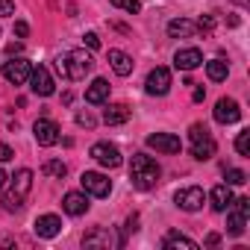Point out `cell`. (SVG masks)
Segmentation results:
<instances>
[{
	"label": "cell",
	"instance_id": "6",
	"mask_svg": "<svg viewBox=\"0 0 250 250\" xmlns=\"http://www.w3.org/2000/svg\"><path fill=\"white\" fill-rule=\"evenodd\" d=\"M174 203H177L183 212H197V209H203V203H206V191L197 188V186H186V188H180V191L174 194Z\"/></svg>",
	"mask_w": 250,
	"mask_h": 250
},
{
	"label": "cell",
	"instance_id": "29",
	"mask_svg": "<svg viewBox=\"0 0 250 250\" xmlns=\"http://www.w3.org/2000/svg\"><path fill=\"white\" fill-rule=\"evenodd\" d=\"M247 183V174L241 168H229L227 171V186H244Z\"/></svg>",
	"mask_w": 250,
	"mask_h": 250
},
{
	"label": "cell",
	"instance_id": "17",
	"mask_svg": "<svg viewBox=\"0 0 250 250\" xmlns=\"http://www.w3.org/2000/svg\"><path fill=\"white\" fill-rule=\"evenodd\" d=\"M62 209L71 215V218H80L88 212V194L85 191H68L65 200H62Z\"/></svg>",
	"mask_w": 250,
	"mask_h": 250
},
{
	"label": "cell",
	"instance_id": "24",
	"mask_svg": "<svg viewBox=\"0 0 250 250\" xmlns=\"http://www.w3.org/2000/svg\"><path fill=\"white\" fill-rule=\"evenodd\" d=\"M162 247H165V250H180V247H183V250H197V244H194L188 235H180V232H168V235L162 238Z\"/></svg>",
	"mask_w": 250,
	"mask_h": 250
},
{
	"label": "cell",
	"instance_id": "1",
	"mask_svg": "<svg viewBox=\"0 0 250 250\" xmlns=\"http://www.w3.org/2000/svg\"><path fill=\"white\" fill-rule=\"evenodd\" d=\"M159 177H162V171H159L156 159H150L147 153H136L133 156V162H130V180H133L136 188L150 191V188H156Z\"/></svg>",
	"mask_w": 250,
	"mask_h": 250
},
{
	"label": "cell",
	"instance_id": "21",
	"mask_svg": "<svg viewBox=\"0 0 250 250\" xmlns=\"http://www.w3.org/2000/svg\"><path fill=\"white\" fill-rule=\"evenodd\" d=\"M209 203H212L215 212H227V206L232 203V191H229V186H227V183H224V186H215V188L209 191Z\"/></svg>",
	"mask_w": 250,
	"mask_h": 250
},
{
	"label": "cell",
	"instance_id": "13",
	"mask_svg": "<svg viewBox=\"0 0 250 250\" xmlns=\"http://www.w3.org/2000/svg\"><path fill=\"white\" fill-rule=\"evenodd\" d=\"M200 65H203V53L197 47H183V50L174 53V68L177 71H194Z\"/></svg>",
	"mask_w": 250,
	"mask_h": 250
},
{
	"label": "cell",
	"instance_id": "28",
	"mask_svg": "<svg viewBox=\"0 0 250 250\" xmlns=\"http://www.w3.org/2000/svg\"><path fill=\"white\" fill-rule=\"evenodd\" d=\"M235 150H238L241 156H250V130L238 133V139H235Z\"/></svg>",
	"mask_w": 250,
	"mask_h": 250
},
{
	"label": "cell",
	"instance_id": "25",
	"mask_svg": "<svg viewBox=\"0 0 250 250\" xmlns=\"http://www.w3.org/2000/svg\"><path fill=\"white\" fill-rule=\"evenodd\" d=\"M206 74H209V80H212V83H221V80H227L229 65H227L224 59H209V62H206Z\"/></svg>",
	"mask_w": 250,
	"mask_h": 250
},
{
	"label": "cell",
	"instance_id": "31",
	"mask_svg": "<svg viewBox=\"0 0 250 250\" xmlns=\"http://www.w3.org/2000/svg\"><path fill=\"white\" fill-rule=\"evenodd\" d=\"M212 27H215V21H212V15H203V18L197 21V33H212Z\"/></svg>",
	"mask_w": 250,
	"mask_h": 250
},
{
	"label": "cell",
	"instance_id": "27",
	"mask_svg": "<svg viewBox=\"0 0 250 250\" xmlns=\"http://www.w3.org/2000/svg\"><path fill=\"white\" fill-rule=\"evenodd\" d=\"M42 171H44L47 177H53V180H62V177L68 174V168H65V162H62V159H47V162L42 165Z\"/></svg>",
	"mask_w": 250,
	"mask_h": 250
},
{
	"label": "cell",
	"instance_id": "4",
	"mask_svg": "<svg viewBox=\"0 0 250 250\" xmlns=\"http://www.w3.org/2000/svg\"><path fill=\"white\" fill-rule=\"evenodd\" d=\"M227 209H229V215H227V232H229V235H241L244 227H247L250 200H247V197H238V200H232Z\"/></svg>",
	"mask_w": 250,
	"mask_h": 250
},
{
	"label": "cell",
	"instance_id": "18",
	"mask_svg": "<svg viewBox=\"0 0 250 250\" xmlns=\"http://www.w3.org/2000/svg\"><path fill=\"white\" fill-rule=\"evenodd\" d=\"M109 65L118 77H130L133 74V56H127L124 50H109Z\"/></svg>",
	"mask_w": 250,
	"mask_h": 250
},
{
	"label": "cell",
	"instance_id": "26",
	"mask_svg": "<svg viewBox=\"0 0 250 250\" xmlns=\"http://www.w3.org/2000/svg\"><path fill=\"white\" fill-rule=\"evenodd\" d=\"M0 206H3L6 212H18V209L24 206V197H21V194H15L12 188H9V191L0 188Z\"/></svg>",
	"mask_w": 250,
	"mask_h": 250
},
{
	"label": "cell",
	"instance_id": "38",
	"mask_svg": "<svg viewBox=\"0 0 250 250\" xmlns=\"http://www.w3.org/2000/svg\"><path fill=\"white\" fill-rule=\"evenodd\" d=\"M203 97H206V91H203V88H194V100H197V103H200V100H203Z\"/></svg>",
	"mask_w": 250,
	"mask_h": 250
},
{
	"label": "cell",
	"instance_id": "30",
	"mask_svg": "<svg viewBox=\"0 0 250 250\" xmlns=\"http://www.w3.org/2000/svg\"><path fill=\"white\" fill-rule=\"evenodd\" d=\"M109 3L118 6V9H127V12H139V9H142L139 0H109Z\"/></svg>",
	"mask_w": 250,
	"mask_h": 250
},
{
	"label": "cell",
	"instance_id": "9",
	"mask_svg": "<svg viewBox=\"0 0 250 250\" xmlns=\"http://www.w3.org/2000/svg\"><path fill=\"white\" fill-rule=\"evenodd\" d=\"M91 159L97 162V165H103V168H118L121 165V150L115 147V145H109V142H97V145H91Z\"/></svg>",
	"mask_w": 250,
	"mask_h": 250
},
{
	"label": "cell",
	"instance_id": "33",
	"mask_svg": "<svg viewBox=\"0 0 250 250\" xmlns=\"http://www.w3.org/2000/svg\"><path fill=\"white\" fill-rule=\"evenodd\" d=\"M83 42H85V47H88V50H97V47H100L97 33H85V36H83Z\"/></svg>",
	"mask_w": 250,
	"mask_h": 250
},
{
	"label": "cell",
	"instance_id": "16",
	"mask_svg": "<svg viewBox=\"0 0 250 250\" xmlns=\"http://www.w3.org/2000/svg\"><path fill=\"white\" fill-rule=\"evenodd\" d=\"M33 229H36L39 238H53V235L62 232V218L59 215H39L36 224H33Z\"/></svg>",
	"mask_w": 250,
	"mask_h": 250
},
{
	"label": "cell",
	"instance_id": "3",
	"mask_svg": "<svg viewBox=\"0 0 250 250\" xmlns=\"http://www.w3.org/2000/svg\"><path fill=\"white\" fill-rule=\"evenodd\" d=\"M188 145H191V156L194 159H212L215 156V150H218V145H215V139H212V133L203 127V124H194V127L188 130Z\"/></svg>",
	"mask_w": 250,
	"mask_h": 250
},
{
	"label": "cell",
	"instance_id": "32",
	"mask_svg": "<svg viewBox=\"0 0 250 250\" xmlns=\"http://www.w3.org/2000/svg\"><path fill=\"white\" fill-rule=\"evenodd\" d=\"M9 15H15V3L12 0H0V18H9Z\"/></svg>",
	"mask_w": 250,
	"mask_h": 250
},
{
	"label": "cell",
	"instance_id": "14",
	"mask_svg": "<svg viewBox=\"0 0 250 250\" xmlns=\"http://www.w3.org/2000/svg\"><path fill=\"white\" fill-rule=\"evenodd\" d=\"M238 118H241V109H238V103L232 97H221L215 103V121L218 124H235Z\"/></svg>",
	"mask_w": 250,
	"mask_h": 250
},
{
	"label": "cell",
	"instance_id": "11",
	"mask_svg": "<svg viewBox=\"0 0 250 250\" xmlns=\"http://www.w3.org/2000/svg\"><path fill=\"white\" fill-rule=\"evenodd\" d=\"M33 136H36V142H39L42 147H53V145L59 142V127H56L50 118H39V121L33 124Z\"/></svg>",
	"mask_w": 250,
	"mask_h": 250
},
{
	"label": "cell",
	"instance_id": "7",
	"mask_svg": "<svg viewBox=\"0 0 250 250\" xmlns=\"http://www.w3.org/2000/svg\"><path fill=\"white\" fill-rule=\"evenodd\" d=\"M124 244V238H118L109 227H94L91 232H85L83 235V247H121Z\"/></svg>",
	"mask_w": 250,
	"mask_h": 250
},
{
	"label": "cell",
	"instance_id": "19",
	"mask_svg": "<svg viewBox=\"0 0 250 250\" xmlns=\"http://www.w3.org/2000/svg\"><path fill=\"white\" fill-rule=\"evenodd\" d=\"M106 100H109V83H106L103 77H97V80L85 88V103L97 106V103H106Z\"/></svg>",
	"mask_w": 250,
	"mask_h": 250
},
{
	"label": "cell",
	"instance_id": "36",
	"mask_svg": "<svg viewBox=\"0 0 250 250\" xmlns=\"http://www.w3.org/2000/svg\"><path fill=\"white\" fill-rule=\"evenodd\" d=\"M27 33H30L27 21H15V36H18V39H27Z\"/></svg>",
	"mask_w": 250,
	"mask_h": 250
},
{
	"label": "cell",
	"instance_id": "15",
	"mask_svg": "<svg viewBox=\"0 0 250 250\" xmlns=\"http://www.w3.org/2000/svg\"><path fill=\"white\" fill-rule=\"evenodd\" d=\"M147 147H153L159 153H180L183 142L171 133H153V136H147Z\"/></svg>",
	"mask_w": 250,
	"mask_h": 250
},
{
	"label": "cell",
	"instance_id": "8",
	"mask_svg": "<svg viewBox=\"0 0 250 250\" xmlns=\"http://www.w3.org/2000/svg\"><path fill=\"white\" fill-rule=\"evenodd\" d=\"M168 88H171V71L168 68H153L145 80V91L150 97H162V94H168Z\"/></svg>",
	"mask_w": 250,
	"mask_h": 250
},
{
	"label": "cell",
	"instance_id": "12",
	"mask_svg": "<svg viewBox=\"0 0 250 250\" xmlns=\"http://www.w3.org/2000/svg\"><path fill=\"white\" fill-rule=\"evenodd\" d=\"M30 74H33V65H30L27 59H12V62L3 65V77H6L12 85H24V83L30 80Z\"/></svg>",
	"mask_w": 250,
	"mask_h": 250
},
{
	"label": "cell",
	"instance_id": "22",
	"mask_svg": "<svg viewBox=\"0 0 250 250\" xmlns=\"http://www.w3.org/2000/svg\"><path fill=\"white\" fill-rule=\"evenodd\" d=\"M194 33H197V24L188 21V18H177V21L168 24V36L171 39H191Z\"/></svg>",
	"mask_w": 250,
	"mask_h": 250
},
{
	"label": "cell",
	"instance_id": "23",
	"mask_svg": "<svg viewBox=\"0 0 250 250\" xmlns=\"http://www.w3.org/2000/svg\"><path fill=\"white\" fill-rule=\"evenodd\" d=\"M30 188H33V171H30V168H21V171L12 177V191L21 194V197H27Z\"/></svg>",
	"mask_w": 250,
	"mask_h": 250
},
{
	"label": "cell",
	"instance_id": "40",
	"mask_svg": "<svg viewBox=\"0 0 250 250\" xmlns=\"http://www.w3.org/2000/svg\"><path fill=\"white\" fill-rule=\"evenodd\" d=\"M6 180H9V177H6V171H3V168H0V188H3V186H6Z\"/></svg>",
	"mask_w": 250,
	"mask_h": 250
},
{
	"label": "cell",
	"instance_id": "5",
	"mask_svg": "<svg viewBox=\"0 0 250 250\" xmlns=\"http://www.w3.org/2000/svg\"><path fill=\"white\" fill-rule=\"evenodd\" d=\"M80 183H83V191L91 197H109V191H112V180L106 174H97V171H85L80 177Z\"/></svg>",
	"mask_w": 250,
	"mask_h": 250
},
{
	"label": "cell",
	"instance_id": "10",
	"mask_svg": "<svg viewBox=\"0 0 250 250\" xmlns=\"http://www.w3.org/2000/svg\"><path fill=\"white\" fill-rule=\"evenodd\" d=\"M30 88H33V94H39V97H50L53 91H56V85H53V77H50V71L44 68V65H39V68H33V74H30Z\"/></svg>",
	"mask_w": 250,
	"mask_h": 250
},
{
	"label": "cell",
	"instance_id": "20",
	"mask_svg": "<svg viewBox=\"0 0 250 250\" xmlns=\"http://www.w3.org/2000/svg\"><path fill=\"white\" fill-rule=\"evenodd\" d=\"M103 121L109 124V127L127 124V121H130V106H127V103H109V109L103 112Z\"/></svg>",
	"mask_w": 250,
	"mask_h": 250
},
{
	"label": "cell",
	"instance_id": "2",
	"mask_svg": "<svg viewBox=\"0 0 250 250\" xmlns=\"http://www.w3.org/2000/svg\"><path fill=\"white\" fill-rule=\"evenodd\" d=\"M91 68H94V59L85 50H68L56 59V71L65 80H85V74H91Z\"/></svg>",
	"mask_w": 250,
	"mask_h": 250
},
{
	"label": "cell",
	"instance_id": "34",
	"mask_svg": "<svg viewBox=\"0 0 250 250\" xmlns=\"http://www.w3.org/2000/svg\"><path fill=\"white\" fill-rule=\"evenodd\" d=\"M77 124H80V127H88V130H91V127H94V118H91L88 112H80V115H77Z\"/></svg>",
	"mask_w": 250,
	"mask_h": 250
},
{
	"label": "cell",
	"instance_id": "35",
	"mask_svg": "<svg viewBox=\"0 0 250 250\" xmlns=\"http://www.w3.org/2000/svg\"><path fill=\"white\" fill-rule=\"evenodd\" d=\"M15 153H12V147L9 145H3V142H0V162H9Z\"/></svg>",
	"mask_w": 250,
	"mask_h": 250
},
{
	"label": "cell",
	"instance_id": "37",
	"mask_svg": "<svg viewBox=\"0 0 250 250\" xmlns=\"http://www.w3.org/2000/svg\"><path fill=\"white\" fill-rule=\"evenodd\" d=\"M136 224H139V218H136V215H133V218H130V221H127V232H136V229H139V227H136Z\"/></svg>",
	"mask_w": 250,
	"mask_h": 250
},
{
	"label": "cell",
	"instance_id": "39",
	"mask_svg": "<svg viewBox=\"0 0 250 250\" xmlns=\"http://www.w3.org/2000/svg\"><path fill=\"white\" fill-rule=\"evenodd\" d=\"M218 241H221V238H218V235H215V232H212V235H209V238H206V244H209V247H215V244H218Z\"/></svg>",
	"mask_w": 250,
	"mask_h": 250
}]
</instances>
